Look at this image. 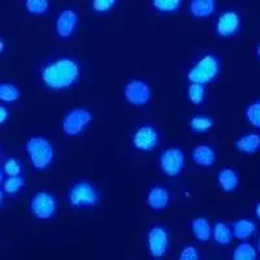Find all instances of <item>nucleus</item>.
<instances>
[{
    "label": "nucleus",
    "mask_w": 260,
    "mask_h": 260,
    "mask_svg": "<svg viewBox=\"0 0 260 260\" xmlns=\"http://www.w3.org/2000/svg\"><path fill=\"white\" fill-rule=\"evenodd\" d=\"M81 76V68L77 61L69 57L53 60L43 67L41 72V80L47 89L53 91H61L77 83Z\"/></svg>",
    "instance_id": "nucleus-1"
},
{
    "label": "nucleus",
    "mask_w": 260,
    "mask_h": 260,
    "mask_svg": "<svg viewBox=\"0 0 260 260\" xmlns=\"http://www.w3.org/2000/svg\"><path fill=\"white\" fill-rule=\"evenodd\" d=\"M25 151L29 156L32 168L37 171H46L52 164L55 156L50 141L41 136L30 137L25 145Z\"/></svg>",
    "instance_id": "nucleus-2"
},
{
    "label": "nucleus",
    "mask_w": 260,
    "mask_h": 260,
    "mask_svg": "<svg viewBox=\"0 0 260 260\" xmlns=\"http://www.w3.org/2000/svg\"><path fill=\"white\" fill-rule=\"evenodd\" d=\"M220 73V61L213 55L201 57L187 72V80L190 83L207 85L217 78Z\"/></svg>",
    "instance_id": "nucleus-3"
},
{
    "label": "nucleus",
    "mask_w": 260,
    "mask_h": 260,
    "mask_svg": "<svg viewBox=\"0 0 260 260\" xmlns=\"http://www.w3.org/2000/svg\"><path fill=\"white\" fill-rule=\"evenodd\" d=\"M101 195L96 187L90 182L74 183L68 191V203L74 208H89L96 206Z\"/></svg>",
    "instance_id": "nucleus-4"
},
{
    "label": "nucleus",
    "mask_w": 260,
    "mask_h": 260,
    "mask_svg": "<svg viewBox=\"0 0 260 260\" xmlns=\"http://www.w3.org/2000/svg\"><path fill=\"white\" fill-rule=\"evenodd\" d=\"M30 211L36 219L47 221L56 215L57 201L55 195L48 191H38L30 199Z\"/></svg>",
    "instance_id": "nucleus-5"
},
{
    "label": "nucleus",
    "mask_w": 260,
    "mask_h": 260,
    "mask_svg": "<svg viewBox=\"0 0 260 260\" xmlns=\"http://www.w3.org/2000/svg\"><path fill=\"white\" fill-rule=\"evenodd\" d=\"M92 122V113L86 108H74L62 118V132L69 137L80 136Z\"/></svg>",
    "instance_id": "nucleus-6"
},
{
    "label": "nucleus",
    "mask_w": 260,
    "mask_h": 260,
    "mask_svg": "<svg viewBox=\"0 0 260 260\" xmlns=\"http://www.w3.org/2000/svg\"><path fill=\"white\" fill-rule=\"evenodd\" d=\"M160 169L168 177H176L183 171L185 167V154L177 147L167 148L160 155Z\"/></svg>",
    "instance_id": "nucleus-7"
},
{
    "label": "nucleus",
    "mask_w": 260,
    "mask_h": 260,
    "mask_svg": "<svg viewBox=\"0 0 260 260\" xmlns=\"http://www.w3.org/2000/svg\"><path fill=\"white\" fill-rule=\"evenodd\" d=\"M169 247V234L161 225H154L147 233V248L152 257L159 259L167 254Z\"/></svg>",
    "instance_id": "nucleus-8"
},
{
    "label": "nucleus",
    "mask_w": 260,
    "mask_h": 260,
    "mask_svg": "<svg viewBox=\"0 0 260 260\" xmlns=\"http://www.w3.org/2000/svg\"><path fill=\"white\" fill-rule=\"evenodd\" d=\"M124 96L132 106H146L152 99V90L142 80H132L125 85Z\"/></svg>",
    "instance_id": "nucleus-9"
},
{
    "label": "nucleus",
    "mask_w": 260,
    "mask_h": 260,
    "mask_svg": "<svg viewBox=\"0 0 260 260\" xmlns=\"http://www.w3.org/2000/svg\"><path fill=\"white\" fill-rule=\"evenodd\" d=\"M132 142L138 151L150 152V151H154L159 145V133L154 126L145 125L134 132Z\"/></svg>",
    "instance_id": "nucleus-10"
},
{
    "label": "nucleus",
    "mask_w": 260,
    "mask_h": 260,
    "mask_svg": "<svg viewBox=\"0 0 260 260\" xmlns=\"http://www.w3.org/2000/svg\"><path fill=\"white\" fill-rule=\"evenodd\" d=\"M241 27V17L236 11H226L221 13L216 21L215 30L217 36L226 38V37L236 36L240 31Z\"/></svg>",
    "instance_id": "nucleus-11"
},
{
    "label": "nucleus",
    "mask_w": 260,
    "mask_h": 260,
    "mask_svg": "<svg viewBox=\"0 0 260 260\" xmlns=\"http://www.w3.org/2000/svg\"><path fill=\"white\" fill-rule=\"evenodd\" d=\"M78 20V15L73 9H64L57 15L55 21V31L60 38H69L77 29Z\"/></svg>",
    "instance_id": "nucleus-12"
},
{
    "label": "nucleus",
    "mask_w": 260,
    "mask_h": 260,
    "mask_svg": "<svg viewBox=\"0 0 260 260\" xmlns=\"http://www.w3.org/2000/svg\"><path fill=\"white\" fill-rule=\"evenodd\" d=\"M169 201H171V195L166 187L161 186H154L148 191L147 198V206L152 211H162L168 207Z\"/></svg>",
    "instance_id": "nucleus-13"
},
{
    "label": "nucleus",
    "mask_w": 260,
    "mask_h": 260,
    "mask_svg": "<svg viewBox=\"0 0 260 260\" xmlns=\"http://www.w3.org/2000/svg\"><path fill=\"white\" fill-rule=\"evenodd\" d=\"M191 159L197 166L211 167L216 161V152L210 145H197L191 151Z\"/></svg>",
    "instance_id": "nucleus-14"
},
{
    "label": "nucleus",
    "mask_w": 260,
    "mask_h": 260,
    "mask_svg": "<svg viewBox=\"0 0 260 260\" xmlns=\"http://www.w3.org/2000/svg\"><path fill=\"white\" fill-rule=\"evenodd\" d=\"M234 146L242 154H255L260 150V134L247 133L241 136L236 141Z\"/></svg>",
    "instance_id": "nucleus-15"
},
{
    "label": "nucleus",
    "mask_w": 260,
    "mask_h": 260,
    "mask_svg": "<svg viewBox=\"0 0 260 260\" xmlns=\"http://www.w3.org/2000/svg\"><path fill=\"white\" fill-rule=\"evenodd\" d=\"M233 237L240 241H246L251 238L256 233V225L248 219H240L232 224Z\"/></svg>",
    "instance_id": "nucleus-16"
},
{
    "label": "nucleus",
    "mask_w": 260,
    "mask_h": 260,
    "mask_svg": "<svg viewBox=\"0 0 260 260\" xmlns=\"http://www.w3.org/2000/svg\"><path fill=\"white\" fill-rule=\"evenodd\" d=\"M189 11L195 18H207L216 11V0H191Z\"/></svg>",
    "instance_id": "nucleus-17"
},
{
    "label": "nucleus",
    "mask_w": 260,
    "mask_h": 260,
    "mask_svg": "<svg viewBox=\"0 0 260 260\" xmlns=\"http://www.w3.org/2000/svg\"><path fill=\"white\" fill-rule=\"evenodd\" d=\"M191 231L194 237L199 242H208L212 237L213 228L211 225V222L207 219H203V217H197V219L192 220L191 222Z\"/></svg>",
    "instance_id": "nucleus-18"
},
{
    "label": "nucleus",
    "mask_w": 260,
    "mask_h": 260,
    "mask_svg": "<svg viewBox=\"0 0 260 260\" xmlns=\"http://www.w3.org/2000/svg\"><path fill=\"white\" fill-rule=\"evenodd\" d=\"M217 182L222 191L232 192L238 187L240 183V177L237 175V172L231 168H224L219 172L217 175Z\"/></svg>",
    "instance_id": "nucleus-19"
},
{
    "label": "nucleus",
    "mask_w": 260,
    "mask_h": 260,
    "mask_svg": "<svg viewBox=\"0 0 260 260\" xmlns=\"http://www.w3.org/2000/svg\"><path fill=\"white\" fill-rule=\"evenodd\" d=\"M213 240L216 243H219L221 246H226L232 243L233 241V232H232V226H229L225 222H216L213 225V232H212Z\"/></svg>",
    "instance_id": "nucleus-20"
},
{
    "label": "nucleus",
    "mask_w": 260,
    "mask_h": 260,
    "mask_svg": "<svg viewBox=\"0 0 260 260\" xmlns=\"http://www.w3.org/2000/svg\"><path fill=\"white\" fill-rule=\"evenodd\" d=\"M256 248L251 243L246 242V241H242L240 245L237 246L234 248L233 254H232V257L234 260H254L256 259Z\"/></svg>",
    "instance_id": "nucleus-21"
},
{
    "label": "nucleus",
    "mask_w": 260,
    "mask_h": 260,
    "mask_svg": "<svg viewBox=\"0 0 260 260\" xmlns=\"http://www.w3.org/2000/svg\"><path fill=\"white\" fill-rule=\"evenodd\" d=\"M24 185L25 180L21 176L7 177L6 180H2V192H6L8 195H15L22 190Z\"/></svg>",
    "instance_id": "nucleus-22"
},
{
    "label": "nucleus",
    "mask_w": 260,
    "mask_h": 260,
    "mask_svg": "<svg viewBox=\"0 0 260 260\" xmlns=\"http://www.w3.org/2000/svg\"><path fill=\"white\" fill-rule=\"evenodd\" d=\"M20 96V90L13 83H2L0 85V101L4 103H13V102L18 101Z\"/></svg>",
    "instance_id": "nucleus-23"
},
{
    "label": "nucleus",
    "mask_w": 260,
    "mask_h": 260,
    "mask_svg": "<svg viewBox=\"0 0 260 260\" xmlns=\"http://www.w3.org/2000/svg\"><path fill=\"white\" fill-rule=\"evenodd\" d=\"M213 120L208 116H195L190 120L189 125L190 129L195 133H204V132H208L213 127Z\"/></svg>",
    "instance_id": "nucleus-24"
},
{
    "label": "nucleus",
    "mask_w": 260,
    "mask_h": 260,
    "mask_svg": "<svg viewBox=\"0 0 260 260\" xmlns=\"http://www.w3.org/2000/svg\"><path fill=\"white\" fill-rule=\"evenodd\" d=\"M245 117L251 126L260 129V99L248 104L245 111Z\"/></svg>",
    "instance_id": "nucleus-25"
},
{
    "label": "nucleus",
    "mask_w": 260,
    "mask_h": 260,
    "mask_svg": "<svg viewBox=\"0 0 260 260\" xmlns=\"http://www.w3.org/2000/svg\"><path fill=\"white\" fill-rule=\"evenodd\" d=\"M25 7L30 15L42 16L50 11V2L48 0H25Z\"/></svg>",
    "instance_id": "nucleus-26"
},
{
    "label": "nucleus",
    "mask_w": 260,
    "mask_h": 260,
    "mask_svg": "<svg viewBox=\"0 0 260 260\" xmlns=\"http://www.w3.org/2000/svg\"><path fill=\"white\" fill-rule=\"evenodd\" d=\"M206 85L202 83H190L187 87V98L194 104H201L206 96Z\"/></svg>",
    "instance_id": "nucleus-27"
},
{
    "label": "nucleus",
    "mask_w": 260,
    "mask_h": 260,
    "mask_svg": "<svg viewBox=\"0 0 260 260\" xmlns=\"http://www.w3.org/2000/svg\"><path fill=\"white\" fill-rule=\"evenodd\" d=\"M151 2H152V7L159 12L172 13L180 8L182 0H151Z\"/></svg>",
    "instance_id": "nucleus-28"
},
{
    "label": "nucleus",
    "mask_w": 260,
    "mask_h": 260,
    "mask_svg": "<svg viewBox=\"0 0 260 260\" xmlns=\"http://www.w3.org/2000/svg\"><path fill=\"white\" fill-rule=\"evenodd\" d=\"M22 172V167H21L20 161L16 159H8L4 161L3 167H2V173L6 175L7 177H13V176H21Z\"/></svg>",
    "instance_id": "nucleus-29"
},
{
    "label": "nucleus",
    "mask_w": 260,
    "mask_h": 260,
    "mask_svg": "<svg viewBox=\"0 0 260 260\" xmlns=\"http://www.w3.org/2000/svg\"><path fill=\"white\" fill-rule=\"evenodd\" d=\"M116 2L117 0H92V8L98 13L108 12L115 6Z\"/></svg>",
    "instance_id": "nucleus-30"
},
{
    "label": "nucleus",
    "mask_w": 260,
    "mask_h": 260,
    "mask_svg": "<svg viewBox=\"0 0 260 260\" xmlns=\"http://www.w3.org/2000/svg\"><path fill=\"white\" fill-rule=\"evenodd\" d=\"M181 260H198L199 252L195 246H186L180 254Z\"/></svg>",
    "instance_id": "nucleus-31"
},
{
    "label": "nucleus",
    "mask_w": 260,
    "mask_h": 260,
    "mask_svg": "<svg viewBox=\"0 0 260 260\" xmlns=\"http://www.w3.org/2000/svg\"><path fill=\"white\" fill-rule=\"evenodd\" d=\"M9 117V111L7 110L6 106H0V124L4 125Z\"/></svg>",
    "instance_id": "nucleus-32"
},
{
    "label": "nucleus",
    "mask_w": 260,
    "mask_h": 260,
    "mask_svg": "<svg viewBox=\"0 0 260 260\" xmlns=\"http://www.w3.org/2000/svg\"><path fill=\"white\" fill-rule=\"evenodd\" d=\"M255 215H256L257 219L260 220V202L256 204V207H255Z\"/></svg>",
    "instance_id": "nucleus-33"
},
{
    "label": "nucleus",
    "mask_w": 260,
    "mask_h": 260,
    "mask_svg": "<svg viewBox=\"0 0 260 260\" xmlns=\"http://www.w3.org/2000/svg\"><path fill=\"white\" fill-rule=\"evenodd\" d=\"M256 56L260 61V42H259V45H257V48H256Z\"/></svg>",
    "instance_id": "nucleus-34"
},
{
    "label": "nucleus",
    "mask_w": 260,
    "mask_h": 260,
    "mask_svg": "<svg viewBox=\"0 0 260 260\" xmlns=\"http://www.w3.org/2000/svg\"><path fill=\"white\" fill-rule=\"evenodd\" d=\"M4 51V41H2V52Z\"/></svg>",
    "instance_id": "nucleus-35"
},
{
    "label": "nucleus",
    "mask_w": 260,
    "mask_h": 260,
    "mask_svg": "<svg viewBox=\"0 0 260 260\" xmlns=\"http://www.w3.org/2000/svg\"><path fill=\"white\" fill-rule=\"evenodd\" d=\"M259 248H260V240H259Z\"/></svg>",
    "instance_id": "nucleus-36"
}]
</instances>
